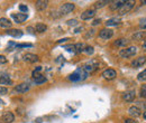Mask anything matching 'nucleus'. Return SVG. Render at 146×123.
Here are the masks:
<instances>
[{
	"instance_id": "36",
	"label": "nucleus",
	"mask_w": 146,
	"mask_h": 123,
	"mask_svg": "<svg viewBox=\"0 0 146 123\" xmlns=\"http://www.w3.org/2000/svg\"><path fill=\"white\" fill-rule=\"evenodd\" d=\"M64 48H65L66 51H69V52H74V51H75L74 45H66V46H64Z\"/></svg>"
},
{
	"instance_id": "40",
	"label": "nucleus",
	"mask_w": 146,
	"mask_h": 123,
	"mask_svg": "<svg viewBox=\"0 0 146 123\" xmlns=\"http://www.w3.org/2000/svg\"><path fill=\"white\" fill-rule=\"evenodd\" d=\"M125 123H137V121L135 119H126L125 120Z\"/></svg>"
},
{
	"instance_id": "5",
	"label": "nucleus",
	"mask_w": 146,
	"mask_h": 123,
	"mask_svg": "<svg viewBox=\"0 0 146 123\" xmlns=\"http://www.w3.org/2000/svg\"><path fill=\"white\" fill-rule=\"evenodd\" d=\"M75 8V5L71 3V2H66V3H63L61 7H60V14L61 15H68L70 12H72Z\"/></svg>"
},
{
	"instance_id": "21",
	"label": "nucleus",
	"mask_w": 146,
	"mask_h": 123,
	"mask_svg": "<svg viewBox=\"0 0 146 123\" xmlns=\"http://www.w3.org/2000/svg\"><path fill=\"white\" fill-rule=\"evenodd\" d=\"M11 84H13V81L8 75L0 76V85H11Z\"/></svg>"
},
{
	"instance_id": "42",
	"label": "nucleus",
	"mask_w": 146,
	"mask_h": 123,
	"mask_svg": "<svg viewBox=\"0 0 146 123\" xmlns=\"http://www.w3.org/2000/svg\"><path fill=\"white\" fill-rule=\"evenodd\" d=\"M66 40H69V38H62V39L57 40V43H58V44H61V43H64V41H66Z\"/></svg>"
},
{
	"instance_id": "34",
	"label": "nucleus",
	"mask_w": 146,
	"mask_h": 123,
	"mask_svg": "<svg viewBox=\"0 0 146 123\" xmlns=\"http://www.w3.org/2000/svg\"><path fill=\"white\" fill-rule=\"evenodd\" d=\"M139 27H141L142 29H146V18L142 19V20L139 21Z\"/></svg>"
},
{
	"instance_id": "28",
	"label": "nucleus",
	"mask_w": 146,
	"mask_h": 123,
	"mask_svg": "<svg viewBox=\"0 0 146 123\" xmlns=\"http://www.w3.org/2000/svg\"><path fill=\"white\" fill-rule=\"evenodd\" d=\"M15 48H17V44L16 43H13V41H10L9 44H8V52H11V51H14Z\"/></svg>"
},
{
	"instance_id": "17",
	"label": "nucleus",
	"mask_w": 146,
	"mask_h": 123,
	"mask_svg": "<svg viewBox=\"0 0 146 123\" xmlns=\"http://www.w3.org/2000/svg\"><path fill=\"white\" fill-rule=\"evenodd\" d=\"M47 5H48V1H43V0H38L35 3V7H36L37 10L39 11H43L47 8Z\"/></svg>"
},
{
	"instance_id": "41",
	"label": "nucleus",
	"mask_w": 146,
	"mask_h": 123,
	"mask_svg": "<svg viewBox=\"0 0 146 123\" xmlns=\"http://www.w3.org/2000/svg\"><path fill=\"white\" fill-rule=\"evenodd\" d=\"M100 22H101V20H100V19H96V20L92 22V25H93V26H96V25H98V24H100Z\"/></svg>"
},
{
	"instance_id": "35",
	"label": "nucleus",
	"mask_w": 146,
	"mask_h": 123,
	"mask_svg": "<svg viewBox=\"0 0 146 123\" xmlns=\"http://www.w3.org/2000/svg\"><path fill=\"white\" fill-rule=\"evenodd\" d=\"M8 93V88L3 87V86H0V95H6Z\"/></svg>"
},
{
	"instance_id": "37",
	"label": "nucleus",
	"mask_w": 146,
	"mask_h": 123,
	"mask_svg": "<svg viewBox=\"0 0 146 123\" xmlns=\"http://www.w3.org/2000/svg\"><path fill=\"white\" fill-rule=\"evenodd\" d=\"M23 47H33L32 44H17V48H23Z\"/></svg>"
},
{
	"instance_id": "7",
	"label": "nucleus",
	"mask_w": 146,
	"mask_h": 123,
	"mask_svg": "<svg viewBox=\"0 0 146 123\" xmlns=\"http://www.w3.org/2000/svg\"><path fill=\"white\" fill-rule=\"evenodd\" d=\"M116 76H117V72L115 70H112V68H108V70L102 72V77L108 80V81H111V80L116 78Z\"/></svg>"
},
{
	"instance_id": "14",
	"label": "nucleus",
	"mask_w": 146,
	"mask_h": 123,
	"mask_svg": "<svg viewBox=\"0 0 146 123\" xmlns=\"http://www.w3.org/2000/svg\"><path fill=\"white\" fill-rule=\"evenodd\" d=\"M123 99L126 102H133L135 99V91H127L123 94Z\"/></svg>"
},
{
	"instance_id": "27",
	"label": "nucleus",
	"mask_w": 146,
	"mask_h": 123,
	"mask_svg": "<svg viewBox=\"0 0 146 123\" xmlns=\"http://www.w3.org/2000/svg\"><path fill=\"white\" fill-rule=\"evenodd\" d=\"M110 2H111V1H107V0H105V1H98V2H96L94 7H96V8H102L104 6L108 5V3H110Z\"/></svg>"
},
{
	"instance_id": "18",
	"label": "nucleus",
	"mask_w": 146,
	"mask_h": 123,
	"mask_svg": "<svg viewBox=\"0 0 146 123\" xmlns=\"http://www.w3.org/2000/svg\"><path fill=\"white\" fill-rule=\"evenodd\" d=\"M7 34L9 36H13L15 38H19L23 36V32L19 30V29H14V28H10V29H7Z\"/></svg>"
},
{
	"instance_id": "24",
	"label": "nucleus",
	"mask_w": 146,
	"mask_h": 123,
	"mask_svg": "<svg viewBox=\"0 0 146 123\" xmlns=\"http://www.w3.org/2000/svg\"><path fill=\"white\" fill-rule=\"evenodd\" d=\"M47 30V26L45 24H42V22H38L36 26H35V32L42 34V33H45Z\"/></svg>"
},
{
	"instance_id": "12",
	"label": "nucleus",
	"mask_w": 146,
	"mask_h": 123,
	"mask_svg": "<svg viewBox=\"0 0 146 123\" xmlns=\"http://www.w3.org/2000/svg\"><path fill=\"white\" fill-rule=\"evenodd\" d=\"M96 15V10L94 9H88V10H84L82 14H81V19L82 20H88L90 18H93Z\"/></svg>"
},
{
	"instance_id": "9",
	"label": "nucleus",
	"mask_w": 146,
	"mask_h": 123,
	"mask_svg": "<svg viewBox=\"0 0 146 123\" xmlns=\"http://www.w3.org/2000/svg\"><path fill=\"white\" fill-rule=\"evenodd\" d=\"M23 59H24L26 63H31V64H33V63L38 62V59H39V58H38V56L35 55V54L27 53L23 56Z\"/></svg>"
},
{
	"instance_id": "13",
	"label": "nucleus",
	"mask_w": 146,
	"mask_h": 123,
	"mask_svg": "<svg viewBox=\"0 0 146 123\" xmlns=\"http://www.w3.org/2000/svg\"><path fill=\"white\" fill-rule=\"evenodd\" d=\"M2 121L5 123H13L15 121V115H14L11 112L7 111V112H5L3 115H2Z\"/></svg>"
},
{
	"instance_id": "11",
	"label": "nucleus",
	"mask_w": 146,
	"mask_h": 123,
	"mask_svg": "<svg viewBox=\"0 0 146 123\" xmlns=\"http://www.w3.org/2000/svg\"><path fill=\"white\" fill-rule=\"evenodd\" d=\"M11 17L15 19V21H16L17 24H21V22H24V21L28 18V15H27V14L19 12V14H13Z\"/></svg>"
},
{
	"instance_id": "44",
	"label": "nucleus",
	"mask_w": 146,
	"mask_h": 123,
	"mask_svg": "<svg viewBox=\"0 0 146 123\" xmlns=\"http://www.w3.org/2000/svg\"><path fill=\"white\" fill-rule=\"evenodd\" d=\"M40 70H42V66H37L36 70H36V72H39Z\"/></svg>"
},
{
	"instance_id": "8",
	"label": "nucleus",
	"mask_w": 146,
	"mask_h": 123,
	"mask_svg": "<svg viewBox=\"0 0 146 123\" xmlns=\"http://www.w3.org/2000/svg\"><path fill=\"white\" fill-rule=\"evenodd\" d=\"M113 36V30L109 28H104L99 32V37L102 39H110Z\"/></svg>"
},
{
	"instance_id": "25",
	"label": "nucleus",
	"mask_w": 146,
	"mask_h": 123,
	"mask_svg": "<svg viewBox=\"0 0 146 123\" xmlns=\"http://www.w3.org/2000/svg\"><path fill=\"white\" fill-rule=\"evenodd\" d=\"M86 47H87V45L84 43H78V44L74 45L75 52H78V53H83L84 49H86Z\"/></svg>"
},
{
	"instance_id": "3",
	"label": "nucleus",
	"mask_w": 146,
	"mask_h": 123,
	"mask_svg": "<svg viewBox=\"0 0 146 123\" xmlns=\"http://www.w3.org/2000/svg\"><path fill=\"white\" fill-rule=\"evenodd\" d=\"M98 67H99V63H98L96 59H91V61L87 62L82 68L89 74V73H93L94 70H97Z\"/></svg>"
},
{
	"instance_id": "4",
	"label": "nucleus",
	"mask_w": 146,
	"mask_h": 123,
	"mask_svg": "<svg viewBox=\"0 0 146 123\" xmlns=\"http://www.w3.org/2000/svg\"><path fill=\"white\" fill-rule=\"evenodd\" d=\"M134 6H135V1H134V0L125 1V3H124V5L120 7V9H119V15L123 16V15L128 14V12L134 8Z\"/></svg>"
},
{
	"instance_id": "6",
	"label": "nucleus",
	"mask_w": 146,
	"mask_h": 123,
	"mask_svg": "<svg viewBox=\"0 0 146 123\" xmlns=\"http://www.w3.org/2000/svg\"><path fill=\"white\" fill-rule=\"evenodd\" d=\"M145 63H146V56H139V57L135 58L131 62V66L134 68H138V67H142Z\"/></svg>"
},
{
	"instance_id": "46",
	"label": "nucleus",
	"mask_w": 146,
	"mask_h": 123,
	"mask_svg": "<svg viewBox=\"0 0 146 123\" xmlns=\"http://www.w3.org/2000/svg\"><path fill=\"white\" fill-rule=\"evenodd\" d=\"M2 103H3V101H2V100H0V105H1Z\"/></svg>"
},
{
	"instance_id": "32",
	"label": "nucleus",
	"mask_w": 146,
	"mask_h": 123,
	"mask_svg": "<svg viewBox=\"0 0 146 123\" xmlns=\"http://www.w3.org/2000/svg\"><path fill=\"white\" fill-rule=\"evenodd\" d=\"M19 10H20V12H27L28 11V7L27 6H25V5H19Z\"/></svg>"
},
{
	"instance_id": "31",
	"label": "nucleus",
	"mask_w": 146,
	"mask_h": 123,
	"mask_svg": "<svg viewBox=\"0 0 146 123\" xmlns=\"http://www.w3.org/2000/svg\"><path fill=\"white\" fill-rule=\"evenodd\" d=\"M141 96L143 99H146V84H144L142 87H141Z\"/></svg>"
},
{
	"instance_id": "43",
	"label": "nucleus",
	"mask_w": 146,
	"mask_h": 123,
	"mask_svg": "<svg viewBox=\"0 0 146 123\" xmlns=\"http://www.w3.org/2000/svg\"><path fill=\"white\" fill-rule=\"evenodd\" d=\"M142 48H143V51H145L146 52V40L144 41V44H143V46H142Z\"/></svg>"
},
{
	"instance_id": "22",
	"label": "nucleus",
	"mask_w": 146,
	"mask_h": 123,
	"mask_svg": "<svg viewBox=\"0 0 146 123\" xmlns=\"http://www.w3.org/2000/svg\"><path fill=\"white\" fill-rule=\"evenodd\" d=\"M128 44H129V40L126 39V38H120V39H118V40H116L113 43V45L118 46V47H126Z\"/></svg>"
},
{
	"instance_id": "19",
	"label": "nucleus",
	"mask_w": 146,
	"mask_h": 123,
	"mask_svg": "<svg viewBox=\"0 0 146 123\" xmlns=\"http://www.w3.org/2000/svg\"><path fill=\"white\" fill-rule=\"evenodd\" d=\"M120 21H121L120 17L110 18V19H108V20L106 21V26H107V27H108V26H117V25L120 24Z\"/></svg>"
},
{
	"instance_id": "45",
	"label": "nucleus",
	"mask_w": 146,
	"mask_h": 123,
	"mask_svg": "<svg viewBox=\"0 0 146 123\" xmlns=\"http://www.w3.org/2000/svg\"><path fill=\"white\" fill-rule=\"evenodd\" d=\"M143 118L146 120V111H144V113H143Z\"/></svg>"
},
{
	"instance_id": "29",
	"label": "nucleus",
	"mask_w": 146,
	"mask_h": 123,
	"mask_svg": "<svg viewBox=\"0 0 146 123\" xmlns=\"http://www.w3.org/2000/svg\"><path fill=\"white\" fill-rule=\"evenodd\" d=\"M46 77L45 76H42V77H39V78H37L35 80V83H36L37 85H39V84H43V83H46Z\"/></svg>"
},
{
	"instance_id": "16",
	"label": "nucleus",
	"mask_w": 146,
	"mask_h": 123,
	"mask_svg": "<svg viewBox=\"0 0 146 123\" xmlns=\"http://www.w3.org/2000/svg\"><path fill=\"white\" fill-rule=\"evenodd\" d=\"M13 22L8 19V18H0V27L1 28H6V29H10Z\"/></svg>"
},
{
	"instance_id": "15",
	"label": "nucleus",
	"mask_w": 146,
	"mask_h": 123,
	"mask_svg": "<svg viewBox=\"0 0 146 123\" xmlns=\"http://www.w3.org/2000/svg\"><path fill=\"white\" fill-rule=\"evenodd\" d=\"M15 91L18 92V93H26L29 91V85L26 84V83H21L15 86Z\"/></svg>"
},
{
	"instance_id": "23",
	"label": "nucleus",
	"mask_w": 146,
	"mask_h": 123,
	"mask_svg": "<svg viewBox=\"0 0 146 123\" xmlns=\"http://www.w3.org/2000/svg\"><path fill=\"white\" fill-rule=\"evenodd\" d=\"M110 3H111V5H110V9H111L112 11H115V10H117V9H120V7L125 3V1H111Z\"/></svg>"
},
{
	"instance_id": "10",
	"label": "nucleus",
	"mask_w": 146,
	"mask_h": 123,
	"mask_svg": "<svg viewBox=\"0 0 146 123\" xmlns=\"http://www.w3.org/2000/svg\"><path fill=\"white\" fill-rule=\"evenodd\" d=\"M128 113L133 118H138V116L142 115V111H141V109L138 106H130L128 109Z\"/></svg>"
},
{
	"instance_id": "1",
	"label": "nucleus",
	"mask_w": 146,
	"mask_h": 123,
	"mask_svg": "<svg viewBox=\"0 0 146 123\" xmlns=\"http://www.w3.org/2000/svg\"><path fill=\"white\" fill-rule=\"evenodd\" d=\"M89 76V74L83 70V68H78L76 70H74L72 74L69 76V80L71 82H82L84 80H87Z\"/></svg>"
},
{
	"instance_id": "26",
	"label": "nucleus",
	"mask_w": 146,
	"mask_h": 123,
	"mask_svg": "<svg viewBox=\"0 0 146 123\" xmlns=\"http://www.w3.org/2000/svg\"><path fill=\"white\" fill-rule=\"evenodd\" d=\"M137 80H138L139 82H144V81H146V70H144L143 72H141V73L138 74Z\"/></svg>"
},
{
	"instance_id": "20",
	"label": "nucleus",
	"mask_w": 146,
	"mask_h": 123,
	"mask_svg": "<svg viewBox=\"0 0 146 123\" xmlns=\"http://www.w3.org/2000/svg\"><path fill=\"white\" fill-rule=\"evenodd\" d=\"M146 38V32H138L136 34L131 36V39L133 40H136V41H139V40H144Z\"/></svg>"
},
{
	"instance_id": "2",
	"label": "nucleus",
	"mask_w": 146,
	"mask_h": 123,
	"mask_svg": "<svg viewBox=\"0 0 146 123\" xmlns=\"http://www.w3.org/2000/svg\"><path fill=\"white\" fill-rule=\"evenodd\" d=\"M136 53H137V48L135 46H129L125 49H120L119 51V56L123 57V58H128V57L135 56Z\"/></svg>"
},
{
	"instance_id": "33",
	"label": "nucleus",
	"mask_w": 146,
	"mask_h": 123,
	"mask_svg": "<svg viewBox=\"0 0 146 123\" xmlns=\"http://www.w3.org/2000/svg\"><path fill=\"white\" fill-rule=\"evenodd\" d=\"M32 76H33V78H34V80H37V78L42 77L43 75H42V74H39V72H36V70H34V72L32 73Z\"/></svg>"
},
{
	"instance_id": "30",
	"label": "nucleus",
	"mask_w": 146,
	"mask_h": 123,
	"mask_svg": "<svg viewBox=\"0 0 146 123\" xmlns=\"http://www.w3.org/2000/svg\"><path fill=\"white\" fill-rule=\"evenodd\" d=\"M93 52H94V51H93V47H91V46H87L83 53L88 54V55H92V54H93Z\"/></svg>"
},
{
	"instance_id": "39",
	"label": "nucleus",
	"mask_w": 146,
	"mask_h": 123,
	"mask_svg": "<svg viewBox=\"0 0 146 123\" xmlns=\"http://www.w3.org/2000/svg\"><path fill=\"white\" fill-rule=\"evenodd\" d=\"M68 25L69 26H75V25H78V21L75 19H70V20H68Z\"/></svg>"
},
{
	"instance_id": "47",
	"label": "nucleus",
	"mask_w": 146,
	"mask_h": 123,
	"mask_svg": "<svg viewBox=\"0 0 146 123\" xmlns=\"http://www.w3.org/2000/svg\"><path fill=\"white\" fill-rule=\"evenodd\" d=\"M142 3H143V5H146V1H142Z\"/></svg>"
},
{
	"instance_id": "38",
	"label": "nucleus",
	"mask_w": 146,
	"mask_h": 123,
	"mask_svg": "<svg viewBox=\"0 0 146 123\" xmlns=\"http://www.w3.org/2000/svg\"><path fill=\"white\" fill-rule=\"evenodd\" d=\"M8 61H7V58H6V56H3V55H0V65H2V64H6Z\"/></svg>"
}]
</instances>
